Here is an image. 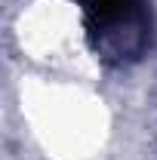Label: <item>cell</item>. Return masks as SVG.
I'll list each match as a JSON object with an SVG mask.
<instances>
[{"instance_id": "cell-1", "label": "cell", "mask_w": 157, "mask_h": 160, "mask_svg": "<svg viewBox=\"0 0 157 160\" xmlns=\"http://www.w3.org/2000/svg\"><path fill=\"white\" fill-rule=\"evenodd\" d=\"M83 19L99 52L136 59L148 43V9L142 0H83Z\"/></svg>"}]
</instances>
